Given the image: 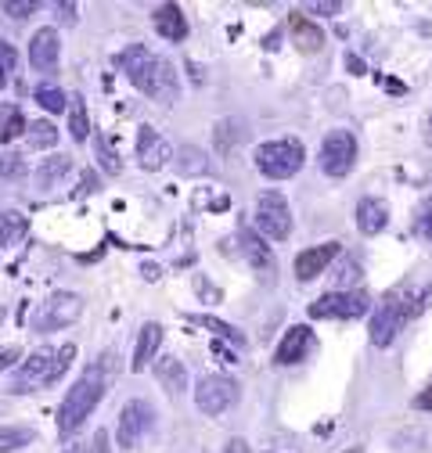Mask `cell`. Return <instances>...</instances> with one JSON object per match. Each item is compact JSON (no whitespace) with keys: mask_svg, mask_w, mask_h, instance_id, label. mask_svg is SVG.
Returning <instances> with one entry per match:
<instances>
[{"mask_svg":"<svg viewBox=\"0 0 432 453\" xmlns=\"http://www.w3.org/2000/svg\"><path fill=\"white\" fill-rule=\"evenodd\" d=\"M33 97H36V104H40V108H47V111H66V101H69L58 87H36V94H33Z\"/></svg>","mask_w":432,"mask_h":453,"instance_id":"obj_30","label":"cell"},{"mask_svg":"<svg viewBox=\"0 0 432 453\" xmlns=\"http://www.w3.org/2000/svg\"><path fill=\"white\" fill-rule=\"evenodd\" d=\"M155 378H158V385L166 388L170 395H177V392L188 388V367H184L177 357H158V364H155Z\"/></svg>","mask_w":432,"mask_h":453,"instance_id":"obj_20","label":"cell"},{"mask_svg":"<svg viewBox=\"0 0 432 453\" xmlns=\"http://www.w3.org/2000/svg\"><path fill=\"white\" fill-rule=\"evenodd\" d=\"M320 169L328 177H346L353 162H357V137L350 130H332L328 137L320 141Z\"/></svg>","mask_w":432,"mask_h":453,"instance_id":"obj_9","label":"cell"},{"mask_svg":"<svg viewBox=\"0 0 432 453\" xmlns=\"http://www.w3.org/2000/svg\"><path fill=\"white\" fill-rule=\"evenodd\" d=\"M425 141L432 144V111H428V134H425Z\"/></svg>","mask_w":432,"mask_h":453,"instance_id":"obj_45","label":"cell"},{"mask_svg":"<svg viewBox=\"0 0 432 453\" xmlns=\"http://www.w3.org/2000/svg\"><path fill=\"white\" fill-rule=\"evenodd\" d=\"M94 155H97V162L104 165V173H120L123 169V162L116 158V151L108 148V141L104 137H94Z\"/></svg>","mask_w":432,"mask_h":453,"instance_id":"obj_31","label":"cell"},{"mask_svg":"<svg viewBox=\"0 0 432 453\" xmlns=\"http://www.w3.org/2000/svg\"><path fill=\"white\" fill-rule=\"evenodd\" d=\"M238 392H242V388H238L235 378H228V374H209V378H202L198 388H195V403H198L202 414L220 418V414H228V411L238 403Z\"/></svg>","mask_w":432,"mask_h":453,"instance_id":"obj_7","label":"cell"},{"mask_svg":"<svg viewBox=\"0 0 432 453\" xmlns=\"http://www.w3.org/2000/svg\"><path fill=\"white\" fill-rule=\"evenodd\" d=\"M228 453H249V442L245 439H231L228 442Z\"/></svg>","mask_w":432,"mask_h":453,"instance_id":"obj_43","label":"cell"},{"mask_svg":"<svg viewBox=\"0 0 432 453\" xmlns=\"http://www.w3.org/2000/svg\"><path fill=\"white\" fill-rule=\"evenodd\" d=\"M80 313H83L80 296L58 292V296H50V299L33 313V331H58V327H69Z\"/></svg>","mask_w":432,"mask_h":453,"instance_id":"obj_10","label":"cell"},{"mask_svg":"<svg viewBox=\"0 0 432 453\" xmlns=\"http://www.w3.org/2000/svg\"><path fill=\"white\" fill-rule=\"evenodd\" d=\"M256 231L266 242H285L292 234V212L282 191H263L256 202Z\"/></svg>","mask_w":432,"mask_h":453,"instance_id":"obj_6","label":"cell"},{"mask_svg":"<svg viewBox=\"0 0 432 453\" xmlns=\"http://www.w3.org/2000/svg\"><path fill=\"white\" fill-rule=\"evenodd\" d=\"M191 320H195V324H205L209 331H216V334L228 338V342H235V346H242V342H245V338H242L231 324H224V320H212V317H191Z\"/></svg>","mask_w":432,"mask_h":453,"instance_id":"obj_32","label":"cell"},{"mask_svg":"<svg viewBox=\"0 0 432 453\" xmlns=\"http://www.w3.org/2000/svg\"><path fill=\"white\" fill-rule=\"evenodd\" d=\"M371 310L367 292H328L320 296L317 303H310V317L313 320H357Z\"/></svg>","mask_w":432,"mask_h":453,"instance_id":"obj_8","label":"cell"},{"mask_svg":"<svg viewBox=\"0 0 432 453\" xmlns=\"http://www.w3.org/2000/svg\"><path fill=\"white\" fill-rule=\"evenodd\" d=\"M151 26H155V33L162 40H170V43L188 40V19H184V12L177 4H158L151 12Z\"/></svg>","mask_w":432,"mask_h":453,"instance_id":"obj_17","label":"cell"},{"mask_svg":"<svg viewBox=\"0 0 432 453\" xmlns=\"http://www.w3.org/2000/svg\"><path fill=\"white\" fill-rule=\"evenodd\" d=\"M120 73L141 90L148 94L151 101H162V104H174L181 97V83H177V73L166 58L151 54L144 43H130L123 54H120Z\"/></svg>","mask_w":432,"mask_h":453,"instance_id":"obj_1","label":"cell"},{"mask_svg":"<svg viewBox=\"0 0 432 453\" xmlns=\"http://www.w3.org/2000/svg\"><path fill=\"white\" fill-rule=\"evenodd\" d=\"M69 101H73V104H66V111H69V134H73L76 141H87V137H90L87 104H83V97H80V94H73Z\"/></svg>","mask_w":432,"mask_h":453,"instance_id":"obj_25","label":"cell"},{"mask_svg":"<svg viewBox=\"0 0 432 453\" xmlns=\"http://www.w3.org/2000/svg\"><path fill=\"white\" fill-rule=\"evenodd\" d=\"M94 453H108V435L104 432L94 435Z\"/></svg>","mask_w":432,"mask_h":453,"instance_id":"obj_42","label":"cell"},{"mask_svg":"<svg viewBox=\"0 0 432 453\" xmlns=\"http://www.w3.org/2000/svg\"><path fill=\"white\" fill-rule=\"evenodd\" d=\"M336 259H339V242H320L313 249H303L296 256V277L299 280H313V277H320L324 270H328Z\"/></svg>","mask_w":432,"mask_h":453,"instance_id":"obj_14","label":"cell"},{"mask_svg":"<svg viewBox=\"0 0 432 453\" xmlns=\"http://www.w3.org/2000/svg\"><path fill=\"white\" fill-rule=\"evenodd\" d=\"M421 299H432V288H425V292H421ZM421 299H418L414 292H404V288H400V292H390V296H386V303L371 313V327H367L371 346L390 349V346L397 342V334L404 331V324L425 310V303H421Z\"/></svg>","mask_w":432,"mask_h":453,"instance_id":"obj_3","label":"cell"},{"mask_svg":"<svg viewBox=\"0 0 432 453\" xmlns=\"http://www.w3.org/2000/svg\"><path fill=\"white\" fill-rule=\"evenodd\" d=\"M19 357H22V353H19L15 346H8V349H0V371H4V367H12V364H15Z\"/></svg>","mask_w":432,"mask_h":453,"instance_id":"obj_39","label":"cell"},{"mask_svg":"<svg viewBox=\"0 0 432 453\" xmlns=\"http://www.w3.org/2000/svg\"><path fill=\"white\" fill-rule=\"evenodd\" d=\"M310 349H313V331L303 327V324H296V327L285 331V338L278 342V349H274V364H278V367H292V364H299Z\"/></svg>","mask_w":432,"mask_h":453,"instance_id":"obj_15","label":"cell"},{"mask_svg":"<svg viewBox=\"0 0 432 453\" xmlns=\"http://www.w3.org/2000/svg\"><path fill=\"white\" fill-rule=\"evenodd\" d=\"M26 234V216L22 212H0V252L12 249L15 242H22Z\"/></svg>","mask_w":432,"mask_h":453,"instance_id":"obj_24","label":"cell"},{"mask_svg":"<svg viewBox=\"0 0 432 453\" xmlns=\"http://www.w3.org/2000/svg\"><path fill=\"white\" fill-rule=\"evenodd\" d=\"M15 73H19V50L8 40H0V90L12 83Z\"/></svg>","mask_w":432,"mask_h":453,"instance_id":"obj_29","label":"cell"},{"mask_svg":"<svg viewBox=\"0 0 432 453\" xmlns=\"http://www.w3.org/2000/svg\"><path fill=\"white\" fill-rule=\"evenodd\" d=\"M151 428H155V411H151L144 400H130V403L120 411V428H116L120 446H127V449L141 446V439H144Z\"/></svg>","mask_w":432,"mask_h":453,"instance_id":"obj_11","label":"cell"},{"mask_svg":"<svg viewBox=\"0 0 432 453\" xmlns=\"http://www.w3.org/2000/svg\"><path fill=\"white\" fill-rule=\"evenodd\" d=\"M54 141H58V130H54L50 123H29L26 127V144L33 148V151H43V148H54Z\"/></svg>","mask_w":432,"mask_h":453,"instance_id":"obj_26","label":"cell"},{"mask_svg":"<svg viewBox=\"0 0 432 453\" xmlns=\"http://www.w3.org/2000/svg\"><path fill=\"white\" fill-rule=\"evenodd\" d=\"M26 173V162L19 155H0V177H8V180H19Z\"/></svg>","mask_w":432,"mask_h":453,"instance_id":"obj_36","label":"cell"},{"mask_svg":"<svg viewBox=\"0 0 432 453\" xmlns=\"http://www.w3.org/2000/svg\"><path fill=\"white\" fill-rule=\"evenodd\" d=\"M0 317H4V313H0Z\"/></svg>","mask_w":432,"mask_h":453,"instance_id":"obj_47","label":"cell"},{"mask_svg":"<svg viewBox=\"0 0 432 453\" xmlns=\"http://www.w3.org/2000/svg\"><path fill=\"white\" fill-rule=\"evenodd\" d=\"M76 360V346H43L36 349L29 360L19 364L15 378H12V392H33V388H47L58 378H66V371Z\"/></svg>","mask_w":432,"mask_h":453,"instance_id":"obj_4","label":"cell"},{"mask_svg":"<svg viewBox=\"0 0 432 453\" xmlns=\"http://www.w3.org/2000/svg\"><path fill=\"white\" fill-rule=\"evenodd\" d=\"M177 169H181L184 177H198V173H205V169H209V158H205V151H202V148H184V151H181Z\"/></svg>","mask_w":432,"mask_h":453,"instance_id":"obj_27","label":"cell"},{"mask_svg":"<svg viewBox=\"0 0 432 453\" xmlns=\"http://www.w3.org/2000/svg\"><path fill=\"white\" fill-rule=\"evenodd\" d=\"M238 245H242V256H245V263L259 273V277H270L278 270V263H274V252H270V245L256 234V231H242V238H238Z\"/></svg>","mask_w":432,"mask_h":453,"instance_id":"obj_16","label":"cell"},{"mask_svg":"<svg viewBox=\"0 0 432 453\" xmlns=\"http://www.w3.org/2000/svg\"><path fill=\"white\" fill-rule=\"evenodd\" d=\"M108 381H112V371H108V364H90L76 381H73V388L66 392V400H62V407H58V432L62 435H69V432H76L90 414H94V407L101 403V395L108 392Z\"/></svg>","mask_w":432,"mask_h":453,"instance_id":"obj_2","label":"cell"},{"mask_svg":"<svg viewBox=\"0 0 432 453\" xmlns=\"http://www.w3.org/2000/svg\"><path fill=\"white\" fill-rule=\"evenodd\" d=\"M346 65H350L353 73H364V62H357V58H353V54H350V58H346Z\"/></svg>","mask_w":432,"mask_h":453,"instance_id":"obj_44","label":"cell"},{"mask_svg":"<svg viewBox=\"0 0 432 453\" xmlns=\"http://www.w3.org/2000/svg\"><path fill=\"white\" fill-rule=\"evenodd\" d=\"M69 173H73V158H69V155H50V158H43L40 169H36V188L50 191V188H58Z\"/></svg>","mask_w":432,"mask_h":453,"instance_id":"obj_21","label":"cell"},{"mask_svg":"<svg viewBox=\"0 0 432 453\" xmlns=\"http://www.w3.org/2000/svg\"><path fill=\"white\" fill-rule=\"evenodd\" d=\"M58 19L62 22H76V4H66V0H62V4H58Z\"/></svg>","mask_w":432,"mask_h":453,"instance_id":"obj_41","label":"cell"},{"mask_svg":"<svg viewBox=\"0 0 432 453\" xmlns=\"http://www.w3.org/2000/svg\"><path fill=\"white\" fill-rule=\"evenodd\" d=\"M216 137H220V151L228 155V151H231V144H235V137H245V130H242V123H238V119H224L220 127H216Z\"/></svg>","mask_w":432,"mask_h":453,"instance_id":"obj_34","label":"cell"},{"mask_svg":"<svg viewBox=\"0 0 432 453\" xmlns=\"http://www.w3.org/2000/svg\"><path fill=\"white\" fill-rule=\"evenodd\" d=\"M414 407H418V411H425V414H432V385H428V388H421V392L414 395Z\"/></svg>","mask_w":432,"mask_h":453,"instance_id":"obj_38","label":"cell"},{"mask_svg":"<svg viewBox=\"0 0 432 453\" xmlns=\"http://www.w3.org/2000/svg\"><path fill=\"white\" fill-rule=\"evenodd\" d=\"M58 58H62V43H58V29H40L29 43V65L36 73H58Z\"/></svg>","mask_w":432,"mask_h":453,"instance_id":"obj_13","label":"cell"},{"mask_svg":"<svg viewBox=\"0 0 432 453\" xmlns=\"http://www.w3.org/2000/svg\"><path fill=\"white\" fill-rule=\"evenodd\" d=\"M256 169L270 180H289L303 169V144L296 137H282V141H266L256 148Z\"/></svg>","mask_w":432,"mask_h":453,"instance_id":"obj_5","label":"cell"},{"mask_svg":"<svg viewBox=\"0 0 432 453\" xmlns=\"http://www.w3.org/2000/svg\"><path fill=\"white\" fill-rule=\"evenodd\" d=\"M414 234L425 238V242H432V198L421 202L418 212H414Z\"/></svg>","mask_w":432,"mask_h":453,"instance_id":"obj_33","label":"cell"},{"mask_svg":"<svg viewBox=\"0 0 432 453\" xmlns=\"http://www.w3.org/2000/svg\"><path fill=\"white\" fill-rule=\"evenodd\" d=\"M390 226V205L382 198H360L357 205V231L374 238V234H382Z\"/></svg>","mask_w":432,"mask_h":453,"instance_id":"obj_18","label":"cell"},{"mask_svg":"<svg viewBox=\"0 0 432 453\" xmlns=\"http://www.w3.org/2000/svg\"><path fill=\"white\" fill-rule=\"evenodd\" d=\"M174 158V148L166 137H158L151 127H141L137 130V162L141 169H148V173H155V169H162Z\"/></svg>","mask_w":432,"mask_h":453,"instance_id":"obj_12","label":"cell"},{"mask_svg":"<svg viewBox=\"0 0 432 453\" xmlns=\"http://www.w3.org/2000/svg\"><path fill=\"white\" fill-rule=\"evenodd\" d=\"M66 453H83V449H80V446H69V449H66Z\"/></svg>","mask_w":432,"mask_h":453,"instance_id":"obj_46","label":"cell"},{"mask_svg":"<svg viewBox=\"0 0 432 453\" xmlns=\"http://www.w3.org/2000/svg\"><path fill=\"white\" fill-rule=\"evenodd\" d=\"M289 29H292V40H296V47H299L303 54H317V50L324 47V33H320L310 19H303V12L289 19Z\"/></svg>","mask_w":432,"mask_h":453,"instance_id":"obj_22","label":"cell"},{"mask_svg":"<svg viewBox=\"0 0 432 453\" xmlns=\"http://www.w3.org/2000/svg\"><path fill=\"white\" fill-rule=\"evenodd\" d=\"M357 270H360L357 259H343V263H339V270H336V285H339V288H336V292H350V285L360 277Z\"/></svg>","mask_w":432,"mask_h":453,"instance_id":"obj_35","label":"cell"},{"mask_svg":"<svg viewBox=\"0 0 432 453\" xmlns=\"http://www.w3.org/2000/svg\"><path fill=\"white\" fill-rule=\"evenodd\" d=\"M4 12H8V19H29L33 12H40V4L36 0H8Z\"/></svg>","mask_w":432,"mask_h":453,"instance_id":"obj_37","label":"cell"},{"mask_svg":"<svg viewBox=\"0 0 432 453\" xmlns=\"http://www.w3.org/2000/svg\"><path fill=\"white\" fill-rule=\"evenodd\" d=\"M339 8L343 4H336V0L332 4H306V12H320V15H339Z\"/></svg>","mask_w":432,"mask_h":453,"instance_id":"obj_40","label":"cell"},{"mask_svg":"<svg viewBox=\"0 0 432 453\" xmlns=\"http://www.w3.org/2000/svg\"><path fill=\"white\" fill-rule=\"evenodd\" d=\"M158 346H162V324H158V320H148V324L137 331V346H134L130 367H134V371H144V367L158 357Z\"/></svg>","mask_w":432,"mask_h":453,"instance_id":"obj_19","label":"cell"},{"mask_svg":"<svg viewBox=\"0 0 432 453\" xmlns=\"http://www.w3.org/2000/svg\"><path fill=\"white\" fill-rule=\"evenodd\" d=\"M33 439H36V432L29 425H4V428H0V453L26 449Z\"/></svg>","mask_w":432,"mask_h":453,"instance_id":"obj_23","label":"cell"},{"mask_svg":"<svg viewBox=\"0 0 432 453\" xmlns=\"http://www.w3.org/2000/svg\"><path fill=\"white\" fill-rule=\"evenodd\" d=\"M26 134V119L19 108H4L0 111V141H15Z\"/></svg>","mask_w":432,"mask_h":453,"instance_id":"obj_28","label":"cell"}]
</instances>
